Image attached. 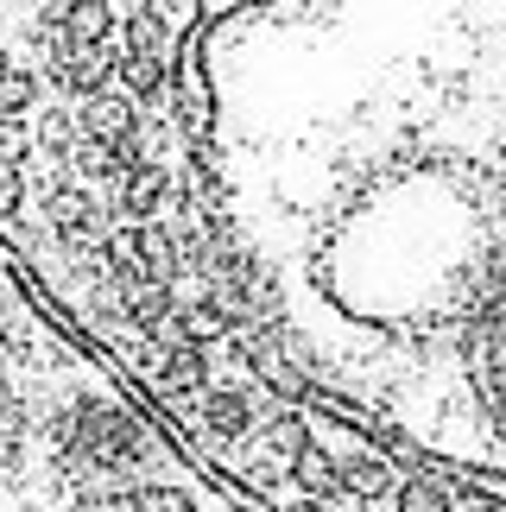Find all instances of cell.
<instances>
[{
	"instance_id": "7a4b0ae2",
	"label": "cell",
	"mask_w": 506,
	"mask_h": 512,
	"mask_svg": "<svg viewBox=\"0 0 506 512\" xmlns=\"http://www.w3.org/2000/svg\"><path fill=\"white\" fill-rule=\"evenodd\" d=\"M203 7H209V19H228L235 7H247V0H203Z\"/></svg>"
},
{
	"instance_id": "6da1fadb",
	"label": "cell",
	"mask_w": 506,
	"mask_h": 512,
	"mask_svg": "<svg viewBox=\"0 0 506 512\" xmlns=\"http://www.w3.org/2000/svg\"><path fill=\"white\" fill-rule=\"evenodd\" d=\"M456 203V266L431 310L405 329L424 386H405L399 430L443 456L506 475V171L424 177Z\"/></svg>"
}]
</instances>
